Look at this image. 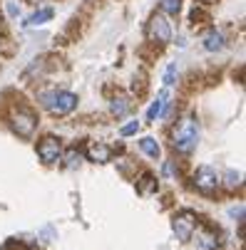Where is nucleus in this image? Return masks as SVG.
<instances>
[{
  "mask_svg": "<svg viewBox=\"0 0 246 250\" xmlns=\"http://www.w3.org/2000/svg\"><path fill=\"white\" fill-rule=\"evenodd\" d=\"M129 109H132V102H129L127 97H117V99L112 102V114H117V117H124Z\"/></svg>",
  "mask_w": 246,
  "mask_h": 250,
  "instance_id": "obj_14",
  "label": "nucleus"
},
{
  "mask_svg": "<svg viewBox=\"0 0 246 250\" xmlns=\"http://www.w3.org/2000/svg\"><path fill=\"white\" fill-rule=\"evenodd\" d=\"M139 149H142L149 159H159V144H157V139H152V136H145V139H139Z\"/></svg>",
  "mask_w": 246,
  "mask_h": 250,
  "instance_id": "obj_11",
  "label": "nucleus"
},
{
  "mask_svg": "<svg viewBox=\"0 0 246 250\" xmlns=\"http://www.w3.org/2000/svg\"><path fill=\"white\" fill-rule=\"evenodd\" d=\"M197 141H199V126H197V119L194 117H184L179 122V126L174 129V139L172 144L177 151L182 154H192L197 149Z\"/></svg>",
  "mask_w": 246,
  "mask_h": 250,
  "instance_id": "obj_1",
  "label": "nucleus"
},
{
  "mask_svg": "<svg viewBox=\"0 0 246 250\" xmlns=\"http://www.w3.org/2000/svg\"><path fill=\"white\" fill-rule=\"evenodd\" d=\"M226 184L234 188V186H241V173L239 171H226Z\"/></svg>",
  "mask_w": 246,
  "mask_h": 250,
  "instance_id": "obj_20",
  "label": "nucleus"
},
{
  "mask_svg": "<svg viewBox=\"0 0 246 250\" xmlns=\"http://www.w3.org/2000/svg\"><path fill=\"white\" fill-rule=\"evenodd\" d=\"M162 10L167 15H177L182 10V0H162Z\"/></svg>",
  "mask_w": 246,
  "mask_h": 250,
  "instance_id": "obj_16",
  "label": "nucleus"
},
{
  "mask_svg": "<svg viewBox=\"0 0 246 250\" xmlns=\"http://www.w3.org/2000/svg\"><path fill=\"white\" fill-rule=\"evenodd\" d=\"M35 126H38V119H35L32 112L27 109H15L13 112V129L20 134V136H32L35 134Z\"/></svg>",
  "mask_w": 246,
  "mask_h": 250,
  "instance_id": "obj_5",
  "label": "nucleus"
},
{
  "mask_svg": "<svg viewBox=\"0 0 246 250\" xmlns=\"http://www.w3.org/2000/svg\"><path fill=\"white\" fill-rule=\"evenodd\" d=\"M50 18H52V10H50V8H43V10L35 13V15H32L27 22H30V25H43V22H48Z\"/></svg>",
  "mask_w": 246,
  "mask_h": 250,
  "instance_id": "obj_15",
  "label": "nucleus"
},
{
  "mask_svg": "<svg viewBox=\"0 0 246 250\" xmlns=\"http://www.w3.org/2000/svg\"><path fill=\"white\" fill-rule=\"evenodd\" d=\"M164 173H167L169 178H174V164H172V161H167V164H164Z\"/></svg>",
  "mask_w": 246,
  "mask_h": 250,
  "instance_id": "obj_21",
  "label": "nucleus"
},
{
  "mask_svg": "<svg viewBox=\"0 0 246 250\" xmlns=\"http://www.w3.org/2000/svg\"><path fill=\"white\" fill-rule=\"evenodd\" d=\"M174 77H177V64H169L167 67V72H164V87H169V84H174Z\"/></svg>",
  "mask_w": 246,
  "mask_h": 250,
  "instance_id": "obj_18",
  "label": "nucleus"
},
{
  "mask_svg": "<svg viewBox=\"0 0 246 250\" xmlns=\"http://www.w3.org/2000/svg\"><path fill=\"white\" fill-rule=\"evenodd\" d=\"M147 32H149V40H154V42H162V45L172 40V25H169V20H167L162 13L152 15Z\"/></svg>",
  "mask_w": 246,
  "mask_h": 250,
  "instance_id": "obj_4",
  "label": "nucleus"
},
{
  "mask_svg": "<svg viewBox=\"0 0 246 250\" xmlns=\"http://www.w3.org/2000/svg\"><path fill=\"white\" fill-rule=\"evenodd\" d=\"M219 184H221V178H219V173L212 168V166H199L197 168V173H194V186H197V191H201V193H214L217 188H219Z\"/></svg>",
  "mask_w": 246,
  "mask_h": 250,
  "instance_id": "obj_3",
  "label": "nucleus"
},
{
  "mask_svg": "<svg viewBox=\"0 0 246 250\" xmlns=\"http://www.w3.org/2000/svg\"><path fill=\"white\" fill-rule=\"evenodd\" d=\"M80 159H82V156H80V151H77V149H70V151L65 154V164H67L70 168L80 166Z\"/></svg>",
  "mask_w": 246,
  "mask_h": 250,
  "instance_id": "obj_17",
  "label": "nucleus"
},
{
  "mask_svg": "<svg viewBox=\"0 0 246 250\" xmlns=\"http://www.w3.org/2000/svg\"><path fill=\"white\" fill-rule=\"evenodd\" d=\"M137 191L142 193V196L154 193V191H157V178H154V176H149V173H147V176H142V181L137 184Z\"/></svg>",
  "mask_w": 246,
  "mask_h": 250,
  "instance_id": "obj_12",
  "label": "nucleus"
},
{
  "mask_svg": "<svg viewBox=\"0 0 246 250\" xmlns=\"http://www.w3.org/2000/svg\"><path fill=\"white\" fill-rule=\"evenodd\" d=\"M172 228H174V233H177L179 240H189L197 226H194V218L189 216V213H182V216H174Z\"/></svg>",
  "mask_w": 246,
  "mask_h": 250,
  "instance_id": "obj_7",
  "label": "nucleus"
},
{
  "mask_svg": "<svg viewBox=\"0 0 246 250\" xmlns=\"http://www.w3.org/2000/svg\"><path fill=\"white\" fill-rule=\"evenodd\" d=\"M38 154L45 164H55V161L62 159V146H60V141L55 136H45L38 144Z\"/></svg>",
  "mask_w": 246,
  "mask_h": 250,
  "instance_id": "obj_6",
  "label": "nucleus"
},
{
  "mask_svg": "<svg viewBox=\"0 0 246 250\" xmlns=\"http://www.w3.org/2000/svg\"><path fill=\"white\" fill-rule=\"evenodd\" d=\"M204 3H212V0H204Z\"/></svg>",
  "mask_w": 246,
  "mask_h": 250,
  "instance_id": "obj_22",
  "label": "nucleus"
},
{
  "mask_svg": "<svg viewBox=\"0 0 246 250\" xmlns=\"http://www.w3.org/2000/svg\"><path fill=\"white\" fill-rule=\"evenodd\" d=\"M167 104H169V92H167V87L159 92V97L152 102V106L147 109V119L149 122H157L162 114H164V109H167Z\"/></svg>",
  "mask_w": 246,
  "mask_h": 250,
  "instance_id": "obj_10",
  "label": "nucleus"
},
{
  "mask_svg": "<svg viewBox=\"0 0 246 250\" xmlns=\"http://www.w3.org/2000/svg\"><path fill=\"white\" fill-rule=\"evenodd\" d=\"M40 102H43L45 109H50L52 114H60V117L70 114L77 106V97L73 92H48V94L40 97Z\"/></svg>",
  "mask_w": 246,
  "mask_h": 250,
  "instance_id": "obj_2",
  "label": "nucleus"
},
{
  "mask_svg": "<svg viewBox=\"0 0 246 250\" xmlns=\"http://www.w3.org/2000/svg\"><path fill=\"white\" fill-rule=\"evenodd\" d=\"M199 245H201V250H217L219 238L214 233H209V230H201L199 233Z\"/></svg>",
  "mask_w": 246,
  "mask_h": 250,
  "instance_id": "obj_13",
  "label": "nucleus"
},
{
  "mask_svg": "<svg viewBox=\"0 0 246 250\" xmlns=\"http://www.w3.org/2000/svg\"><path fill=\"white\" fill-rule=\"evenodd\" d=\"M137 131H139V122H137V119H134V122H129V124H124V126L120 129V134H122V136H132V134H137Z\"/></svg>",
  "mask_w": 246,
  "mask_h": 250,
  "instance_id": "obj_19",
  "label": "nucleus"
},
{
  "mask_svg": "<svg viewBox=\"0 0 246 250\" xmlns=\"http://www.w3.org/2000/svg\"><path fill=\"white\" fill-rule=\"evenodd\" d=\"M87 159L95 164H107L112 159V149L107 144H102V141H92L87 146Z\"/></svg>",
  "mask_w": 246,
  "mask_h": 250,
  "instance_id": "obj_8",
  "label": "nucleus"
},
{
  "mask_svg": "<svg viewBox=\"0 0 246 250\" xmlns=\"http://www.w3.org/2000/svg\"><path fill=\"white\" fill-rule=\"evenodd\" d=\"M201 45H204L209 52H217V50H224V45H226V38H224V32H221V30L212 27L209 32H204Z\"/></svg>",
  "mask_w": 246,
  "mask_h": 250,
  "instance_id": "obj_9",
  "label": "nucleus"
}]
</instances>
